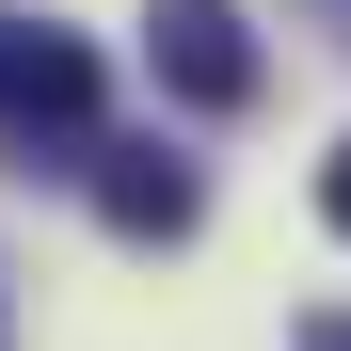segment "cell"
I'll return each instance as SVG.
<instances>
[{
    "instance_id": "2",
    "label": "cell",
    "mask_w": 351,
    "mask_h": 351,
    "mask_svg": "<svg viewBox=\"0 0 351 351\" xmlns=\"http://www.w3.org/2000/svg\"><path fill=\"white\" fill-rule=\"evenodd\" d=\"M144 48H160V80L192 112H256V16H240V0H160Z\"/></svg>"
},
{
    "instance_id": "6",
    "label": "cell",
    "mask_w": 351,
    "mask_h": 351,
    "mask_svg": "<svg viewBox=\"0 0 351 351\" xmlns=\"http://www.w3.org/2000/svg\"><path fill=\"white\" fill-rule=\"evenodd\" d=\"M304 351H351V319H319V335H304Z\"/></svg>"
},
{
    "instance_id": "5",
    "label": "cell",
    "mask_w": 351,
    "mask_h": 351,
    "mask_svg": "<svg viewBox=\"0 0 351 351\" xmlns=\"http://www.w3.org/2000/svg\"><path fill=\"white\" fill-rule=\"evenodd\" d=\"M304 16H319V32H335V48H351V0H304Z\"/></svg>"
},
{
    "instance_id": "3",
    "label": "cell",
    "mask_w": 351,
    "mask_h": 351,
    "mask_svg": "<svg viewBox=\"0 0 351 351\" xmlns=\"http://www.w3.org/2000/svg\"><path fill=\"white\" fill-rule=\"evenodd\" d=\"M80 176H96V208H112V240H192V160L176 144H80Z\"/></svg>"
},
{
    "instance_id": "4",
    "label": "cell",
    "mask_w": 351,
    "mask_h": 351,
    "mask_svg": "<svg viewBox=\"0 0 351 351\" xmlns=\"http://www.w3.org/2000/svg\"><path fill=\"white\" fill-rule=\"evenodd\" d=\"M319 208H335V240H351V144H335V176H319Z\"/></svg>"
},
{
    "instance_id": "1",
    "label": "cell",
    "mask_w": 351,
    "mask_h": 351,
    "mask_svg": "<svg viewBox=\"0 0 351 351\" xmlns=\"http://www.w3.org/2000/svg\"><path fill=\"white\" fill-rule=\"evenodd\" d=\"M96 112H112V80H96L80 32H16V16H0V144H16V160H80Z\"/></svg>"
}]
</instances>
